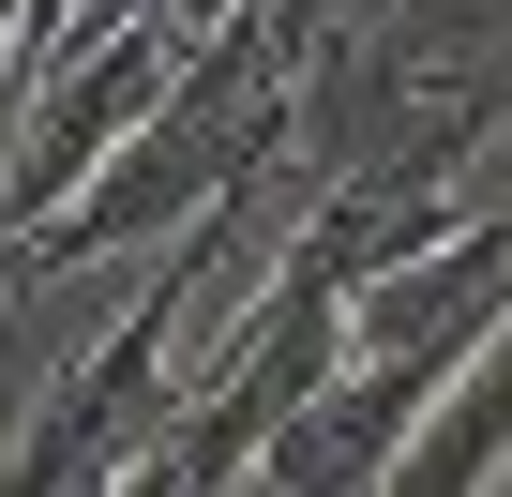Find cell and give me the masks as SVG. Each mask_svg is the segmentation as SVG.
Instances as JSON below:
<instances>
[{
	"label": "cell",
	"mask_w": 512,
	"mask_h": 497,
	"mask_svg": "<svg viewBox=\"0 0 512 497\" xmlns=\"http://www.w3.org/2000/svg\"><path fill=\"white\" fill-rule=\"evenodd\" d=\"M181 76V16H151V0H121V16H91L46 76H16V106H0V241H31Z\"/></svg>",
	"instance_id": "obj_1"
},
{
	"label": "cell",
	"mask_w": 512,
	"mask_h": 497,
	"mask_svg": "<svg viewBox=\"0 0 512 497\" xmlns=\"http://www.w3.org/2000/svg\"><path fill=\"white\" fill-rule=\"evenodd\" d=\"M437 392L407 377V362H332L287 422H272V452H256V497H362V482H392V452H407V422H422Z\"/></svg>",
	"instance_id": "obj_2"
},
{
	"label": "cell",
	"mask_w": 512,
	"mask_h": 497,
	"mask_svg": "<svg viewBox=\"0 0 512 497\" xmlns=\"http://www.w3.org/2000/svg\"><path fill=\"white\" fill-rule=\"evenodd\" d=\"M467 482H512V317L452 362V392L407 422L392 452V497H467Z\"/></svg>",
	"instance_id": "obj_3"
},
{
	"label": "cell",
	"mask_w": 512,
	"mask_h": 497,
	"mask_svg": "<svg viewBox=\"0 0 512 497\" xmlns=\"http://www.w3.org/2000/svg\"><path fill=\"white\" fill-rule=\"evenodd\" d=\"M166 16H181V46H196V31H226V16H241V0H166Z\"/></svg>",
	"instance_id": "obj_4"
}]
</instances>
